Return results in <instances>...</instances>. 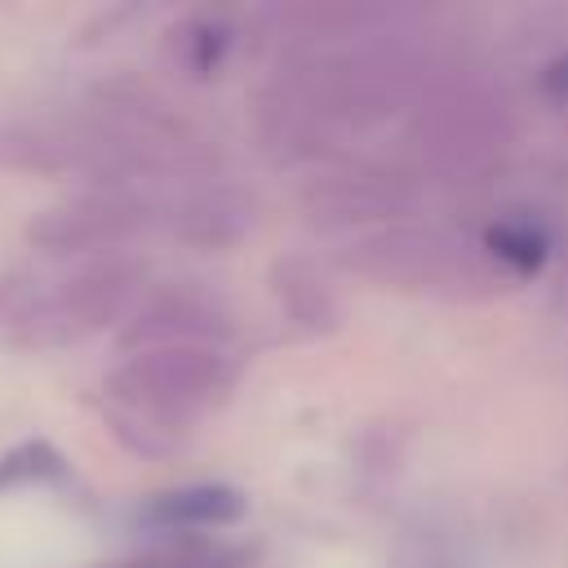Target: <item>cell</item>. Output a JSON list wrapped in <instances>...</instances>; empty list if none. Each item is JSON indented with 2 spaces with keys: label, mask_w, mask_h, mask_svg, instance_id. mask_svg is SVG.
I'll list each match as a JSON object with an SVG mask.
<instances>
[{
  "label": "cell",
  "mask_w": 568,
  "mask_h": 568,
  "mask_svg": "<svg viewBox=\"0 0 568 568\" xmlns=\"http://www.w3.org/2000/svg\"><path fill=\"white\" fill-rule=\"evenodd\" d=\"M244 515V497L235 488L222 484H200V488H182V493H164L146 506V519L155 524H231Z\"/></svg>",
  "instance_id": "1"
},
{
  "label": "cell",
  "mask_w": 568,
  "mask_h": 568,
  "mask_svg": "<svg viewBox=\"0 0 568 568\" xmlns=\"http://www.w3.org/2000/svg\"><path fill=\"white\" fill-rule=\"evenodd\" d=\"M488 244H493L497 257H506V262H510L515 271H524V275H532V271L541 266V257H546V240H541L528 222L493 226V231H488Z\"/></svg>",
  "instance_id": "2"
}]
</instances>
